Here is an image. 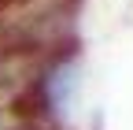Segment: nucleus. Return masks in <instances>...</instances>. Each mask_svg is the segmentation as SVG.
<instances>
[{
	"label": "nucleus",
	"instance_id": "f03ea898",
	"mask_svg": "<svg viewBox=\"0 0 133 130\" xmlns=\"http://www.w3.org/2000/svg\"><path fill=\"white\" fill-rule=\"evenodd\" d=\"M89 130H104V111L96 108V119H89Z\"/></svg>",
	"mask_w": 133,
	"mask_h": 130
},
{
	"label": "nucleus",
	"instance_id": "f257e3e1",
	"mask_svg": "<svg viewBox=\"0 0 133 130\" xmlns=\"http://www.w3.org/2000/svg\"><path fill=\"white\" fill-rule=\"evenodd\" d=\"M41 71V56H22V52H4L0 48V104H11Z\"/></svg>",
	"mask_w": 133,
	"mask_h": 130
}]
</instances>
